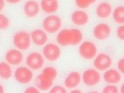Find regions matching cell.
Instances as JSON below:
<instances>
[{
  "instance_id": "1",
  "label": "cell",
  "mask_w": 124,
  "mask_h": 93,
  "mask_svg": "<svg viewBox=\"0 0 124 93\" xmlns=\"http://www.w3.org/2000/svg\"><path fill=\"white\" fill-rule=\"evenodd\" d=\"M84 39L82 30L78 28H67L61 30L56 36L57 45L63 47L77 46Z\"/></svg>"
},
{
  "instance_id": "2",
  "label": "cell",
  "mask_w": 124,
  "mask_h": 93,
  "mask_svg": "<svg viewBox=\"0 0 124 93\" xmlns=\"http://www.w3.org/2000/svg\"><path fill=\"white\" fill-rule=\"evenodd\" d=\"M41 26L47 33L54 34L61 30V27L63 26V20L61 17L55 14L47 15L42 20Z\"/></svg>"
},
{
  "instance_id": "3",
  "label": "cell",
  "mask_w": 124,
  "mask_h": 93,
  "mask_svg": "<svg viewBox=\"0 0 124 93\" xmlns=\"http://www.w3.org/2000/svg\"><path fill=\"white\" fill-rule=\"evenodd\" d=\"M12 42L16 49L22 52L28 51L31 47V38L30 33L26 30H18L12 36Z\"/></svg>"
},
{
  "instance_id": "4",
  "label": "cell",
  "mask_w": 124,
  "mask_h": 93,
  "mask_svg": "<svg viewBox=\"0 0 124 93\" xmlns=\"http://www.w3.org/2000/svg\"><path fill=\"white\" fill-rule=\"evenodd\" d=\"M78 53L80 57L86 61L93 60L98 53V47L95 42L92 41H82L78 47Z\"/></svg>"
},
{
  "instance_id": "5",
  "label": "cell",
  "mask_w": 124,
  "mask_h": 93,
  "mask_svg": "<svg viewBox=\"0 0 124 93\" xmlns=\"http://www.w3.org/2000/svg\"><path fill=\"white\" fill-rule=\"evenodd\" d=\"M13 77L18 84L26 85L33 80L34 74L32 70L27 66H18L13 72Z\"/></svg>"
},
{
  "instance_id": "6",
  "label": "cell",
  "mask_w": 124,
  "mask_h": 93,
  "mask_svg": "<svg viewBox=\"0 0 124 93\" xmlns=\"http://www.w3.org/2000/svg\"><path fill=\"white\" fill-rule=\"evenodd\" d=\"M102 80L100 72L95 69H87L81 74V82L86 87H95L100 84Z\"/></svg>"
},
{
  "instance_id": "7",
  "label": "cell",
  "mask_w": 124,
  "mask_h": 93,
  "mask_svg": "<svg viewBox=\"0 0 124 93\" xmlns=\"http://www.w3.org/2000/svg\"><path fill=\"white\" fill-rule=\"evenodd\" d=\"M92 33L96 41H106L112 34V28L107 22H99L93 27Z\"/></svg>"
},
{
  "instance_id": "8",
  "label": "cell",
  "mask_w": 124,
  "mask_h": 93,
  "mask_svg": "<svg viewBox=\"0 0 124 93\" xmlns=\"http://www.w3.org/2000/svg\"><path fill=\"white\" fill-rule=\"evenodd\" d=\"M26 64L33 72H38L44 68L45 58L41 53L32 51L29 53L26 57Z\"/></svg>"
},
{
  "instance_id": "9",
  "label": "cell",
  "mask_w": 124,
  "mask_h": 93,
  "mask_svg": "<svg viewBox=\"0 0 124 93\" xmlns=\"http://www.w3.org/2000/svg\"><path fill=\"white\" fill-rule=\"evenodd\" d=\"M42 55L45 60L49 62H57L61 56V49L59 45L56 43H46L43 46Z\"/></svg>"
},
{
  "instance_id": "10",
  "label": "cell",
  "mask_w": 124,
  "mask_h": 93,
  "mask_svg": "<svg viewBox=\"0 0 124 93\" xmlns=\"http://www.w3.org/2000/svg\"><path fill=\"white\" fill-rule=\"evenodd\" d=\"M93 60L94 69L98 70L99 72H104L105 70L111 68L113 64V60L111 57L106 53H97Z\"/></svg>"
},
{
  "instance_id": "11",
  "label": "cell",
  "mask_w": 124,
  "mask_h": 93,
  "mask_svg": "<svg viewBox=\"0 0 124 93\" xmlns=\"http://www.w3.org/2000/svg\"><path fill=\"white\" fill-rule=\"evenodd\" d=\"M25 57L23 53L19 49H10L5 53V61L12 66H19L23 63Z\"/></svg>"
},
{
  "instance_id": "12",
  "label": "cell",
  "mask_w": 124,
  "mask_h": 93,
  "mask_svg": "<svg viewBox=\"0 0 124 93\" xmlns=\"http://www.w3.org/2000/svg\"><path fill=\"white\" fill-rule=\"evenodd\" d=\"M70 20L71 22L78 27L86 26L89 23L90 16L88 13L84 10H77L72 11L70 15Z\"/></svg>"
},
{
  "instance_id": "13",
  "label": "cell",
  "mask_w": 124,
  "mask_h": 93,
  "mask_svg": "<svg viewBox=\"0 0 124 93\" xmlns=\"http://www.w3.org/2000/svg\"><path fill=\"white\" fill-rule=\"evenodd\" d=\"M113 7L109 2H100L95 9V16L100 20H108L111 17Z\"/></svg>"
},
{
  "instance_id": "14",
  "label": "cell",
  "mask_w": 124,
  "mask_h": 93,
  "mask_svg": "<svg viewBox=\"0 0 124 93\" xmlns=\"http://www.w3.org/2000/svg\"><path fill=\"white\" fill-rule=\"evenodd\" d=\"M40 3L36 0H27L23 5V12L26 18L32 19L35 18L40 14Z\"/></svg>"
},
{
  "instance_id": "15",
  "label": "cell",
  "mask_w": 124,
  "mask_h": 93,
  "mask_svg": "<svg viewBox=\"0 0 124 93\" xmlns=\"http://www.w3.org/2000/svg\"><path fill=\"white\" fill-rule=\"evenodd\" d=\"M31 42L35 46L41 47L44 46L49 41V35L44 30L36 29L31 31L30 33Z\"/></svg>"
},
{
  "instance_id": "16",
  "label": "cell",
  "mask_w": 124,
  "mask_h": 93,
  "mask_svg": "<svg viewBox=\"0 0 124 93\" xmlns=\"http://www.w3.org/2000/svg\"><path fill=\"white\" fill-rule=\"evenodd\" d=\"M81 84V74L77 71L70 72L64 80V85L66 89L77 88Z\"/></svg>"
},
{
  "instance_id": "17",
  "label": "cell",
  "mask_w": 124,
  "mask_h": 93,
  "mask_svg": "<svg viewBox=\"0 0 124 93\" xmlns=\"http://www.w3.org/2000/svg\"><path fill=\"white\" fill-rule=\"evenodd\" d=\"M103 80L107 84H119L122 82L123 75L119 70L110 68V69L104 71L103 75Z\"/></svg>"
},
{
  "instance_id": "18",
  "label": "cell",
  "mask_w": 124,
  "mask_h": 93,
  "mask_svg": "<svg viewBox=\"0 0 124 93\" xmlns=\"http://www.w3.org/2000/svg\"><path fill=\"white\" fill-rule=\"evenodd\" d=\"M40 7L45 14L52 15V14H55L58 11L59 8H60V3H59L58 0H50V1L41 0Z\"/></svg>"
},
{
  "instance_id": "19",
  "label": "cell",
  "mask_w": 124,
  "mask_h": 93,
  "mask_svg": "<svg viewBox=\"0 0 124 93\" xmlns=\"http://www.w3.org/2000/svg\"><path fill=\"white\" fill-rule=\"evenodd\" d=\"M53 82L54 81L49 80L40 73L36 78V87L41 92H47L53 86Z\"/></svg>"
},
{
  "instance_id": "20",
  "label": "cell",
  "mask_w": 124,
  "mask_h": 93,
  "mask_svg": "<svg viewBox=\"0 0 124 93\" xmlns=\"http://www.w3.org/2000/svg\"><path fill=\"white\" fill-rule=\"evenodd\" d=\"M13 69L6 61H0V79L8 80L13 77Z\"/></svg>"
},
{
  "instance_id": "21",
  "label": "cell",
  "mask_w": 124,
  "mask_h": 93,
  "mask_svg": "<svg viewBox=\"0 0 124 93\" xmlns=\"http://www.w3.org/2000/svg\"><path fill=\"white\" fill-rule=\"evenodd\" d=\"M112 19L117 25L122 26L124 24V7L123 5L117 6L112 10Z\"/></svg>"
},
{
  "instance_id": "22",
  "label": "cell",
  "mask_w": 124,
  "mask_h": 93,
  "mask_svg": "<svg viewBox=\"0 0 124 93\" xmlns=\"http://www.w3.org/2000/svg\"><path fill=\"white\" fill-rule=\"evenodd\" d=\"M41 74L45 76L46 77L49 78V80L53 81H55L56 79L57 78L58 76V71L55 67L53 66H46L42 69Z\"/></svg>"
},
{
  "instance_id": "23",
  "label": "cell",
  "mask_w": 124,
  "mask_h": 93,
  "mask_svg": "<svg viewBox=\"0 0 124 93\" xmlns=\"http://www.w3.org/2000/svg\"><path fill=\"white\" fill-rule=\"evenodd\" d=\"M96 2L97 0H75V4L79 9L86 10Z\"/></svg>"
},
{
  "instance_id": "24",
  "label": "cell",
  "mask_w": 124,
  "mask_h": 93,
  "mask_svg": "<svg viewBox=\"0 0 124 93\" xmlns=\"http://www.w3.org/2000/svg\"><path fill=\"white\" fill-rule=\"evenodd\" d=\"M10 27V19L4 14L0 13V30H6Z\"/></svg>"
},
{
  "instance_id": "25",
  "label": "cell",
  "mask_w": 124,
  "mask_h": 93,
  "mask_svg": "<svg viewBox=\"0 0 124 93\" xmlns=\"http://www.w3.org/2000/svg\"><path fill=\"white\" fill-rule=\"evenodd\" d=\"M119 88L116 86V84H108L102 88V92L103 93H117L119 92Z\"/></svg>"
},
{
  "instance_id": "26",
  "label": "cell",
  "mask_w": 124,
  "mask_h": 93,
  "mask_svg": "<svg viewBox=\"0 0 124 93\" xmlns=\"http://www.w3.org/2000/svg\"><path fill=\"white\" fill-rule=\"evenodd\" d=\"M67 92L68 91L65 87L61 86V85L53 86L49 90V92H51V93H65Z\"/></svg>"
},
{
  "instance_id": "27",
  "label": "cell",
  "mask_w": 124,
  "mask_h": 93,
  "mask_svg": "<svg viewBox=\"0 0 124 93\" xmlns=\"http://www.w3.org/2000/svg\"><path fill=\"white\" fill-rule=\"evenodd\" d=\"M115 35H116V38L119 39V41H123L124 40V27H123V25L119 26L116 30H115Z\"/></svg>"
},
{
  "instance_id": "28",
  "label": "cell",
  "mask_w": 124,
  "mask_h": 93,
  "mask_svg": "<svg viewBox=\"0 0 124 93\" xmlns=\"http://www.w3.org/2000/svg\"><path fill=\"white\" fill-rule=\"evenodd\" d=\"M117 68H118V70L123 74L124 72V59L123 57L120 58L119 61L117 62Z\"/></svg>"
},
{
  "instance_id": "29",
  "label": "cell",
  "mask_w": 124,
  "mask_h": 93,
  "mask_svg": "<svg viewBox=\"0 0 124 93\" xmlns=\"http://www.w3.org/2000/svg\"><path fill=\"white\" fill-rule=\"evenodd\" d=\"M24 92L26 93H38L41 91L35 86H30V87H27V88L25 89Z\"/></svg>"
},
{
  "instance_id": "30",
  "label": "cell",
  "mask_w": 124,
  "mask_h": 93,
  "mask_svg": "<svg viewBox=\"0 0 124 93\" xmlns=\"http://www.w3.org/2000/svg\"><path fill=\"white\" fill-rule=\"evenodd\" d=\"M6 2L9 3L10 5H16V4H18L22 2V0H5Z\"/></svg>"
},
{
  "instance_id": "31",
  "label": "cell",
  "mask_w": 124,
  "mask_h": 93,
  "mask_svg": "<svg viewBox=\"0 0 124 93\" xmlns=\"http://www.w3.org/2000/svg\"><path fill=\"white\" fill-rule=\"evenodd\" d=\"M6 8V1L5 0H0V13L2 12Z\"/></svg>"
},
{
  "instance_id": "32",
  "label": "cell",
  "mask_w": 124,
  "mask_h": 93,
  "mask_svg": "<svg viewBox=\"0 0 124 93\" xmlns=\"http://www.w3.org/2000/svg\"><path fill=\"white\" fill-rule=\"evenodd\" d=\"M5 92V87L3 84H0V93H3Z\"/></svg>"
},
{
  "instance_id": "33",
  "label": "cell",
  "mask_w": 124,
  "mask_h": 93,
  "mask_svg": "<svg viewBox=\"0 0 124 93\" xmlns=\"http://www.w3.org/2000/svg\"><path fill=\"white\" fill-rule=\"evenodd\" d=\"M71 92H72V93H80V92H81L80 89L74 88V89H72Z\"/></svg>"
},
{
  "instance_id": "34",
  "label": "cell",
  "mask_w": 124,
  "mask_h": 93,
  "mask_svg": "<svg viewBox=\"0 0 124 93\" xmlns=\"http://www.w3.org/2000/svg\"><path fill=\"white\" fill-rule=\"evenodd\" d=\"M120 89H121V91H120V92H123V85H122V87H121V88H120Z\"/></svg>"
},
{
  "instance_id": "35",
  "label": "cell",
  "mask_w": 124,
  "mask_h": 93,
  "mask_svg": "<svg viewBox=\"0 0 124 93\" xmlns=\"http://www.w3.org/2000/svg\"><path fill=\"white\" fill-rule=\"evenodd\" d=\"M43 1H50V0H43Z\"/></svg>"
},
{
  "instance_id": "36",
  "label": "cell",
  "mask_w": 124,
  "mask_h": 93,
  "mask_svg": "<svg viewBox=\"0 0 124 93\" xmlns=\"http://www.w3.org/2000/svg\"><path fill=\"white\" fill-rule=\"evenodd\" d=\"M0 44H1V38H0Z\"/></svg>"
}]
</instances>
